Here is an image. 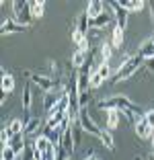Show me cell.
Instances as JSON below:
<instances>
[{
  "label": "cell",
  "instance_id": "4dcf8cb0",
  "mask_svg": "<svg viewBox=\"0 0 154 160\" xmlns=\"http://www.w3.org/2000/svg\"><path fill=\"white\" fill-rule=\"evenodd\" d=\"M136 160H142V158H136Z\"/></svg>",
  "mask_w": 154,
  "mask_h": 160
},
{
  "label": "cell",
  "instance_id": "6da1fadb",
  "mask_svg": "<svg viewBox=\"0 0 154 160\" xmlns=\"http://www.w3.org/2000/svg\"><path fill=\"white\" fill-rule=\"evenodd\" d=\"M142 62H144V58H140L138 53L136 56H131L130 60H126L121 64V66L117 68V72H115V76H111V82L113 84H117V82H123V80H130L131 76L136 74V72L142 68Z\"/></svg>",
  "mask_w": 154,
  "mask_h": 160
},
{
  "label": "cell",
  "instance_id": "4fadbf2b",
  "mask_svg": "<svg viewBox=\"0 0 154 160\" xmlns=\"http://www.w3.org/2000/svg\"><path fill=\"white\" fill-rule=\"evenodd\" d=\"M138 56H140V58H144L146 62H148V60H152V58H154V41H152V39H148V41H144V43H142V45H140V49H138Z\"/></svg>",
  "mask_w": 154,
  "mask_h": 160
},
{
  "label": "cell",
  "instance_id": "83f0119b",
  "mask_svg": "<svg viewBox=\"0 0 154 160\" xmlns=\"http://www.w3.org/2000/svg\"><path fill=\"white\" fill-rule=\"evenodd\" d=\"M146 68H148V72H150V74H154V58L146 62Z\"/></svg>",
  "mask_w": 154,
  "mask_h": 160
},
{
  "label": "cell",
  "instance_id": "f546056e",
  "mask_svg": "<svg viewBox=\"0 0 154 160\" xmlns=\"http://www.w3.org/2000/svg\"><path fill=\"white\" fill-rule=\"evenodd\" d=\"M68 160H74V158H72V156H68Z\"/></svg>",
  "mask_w": 154,
  "mask_h": 160
},
{
  "label": "cell",
  "instance_id": "7a4b0ae2",
  "mask_svg": "<svg viewBox=\"0 0 154 160\" xmlns=\"http://www.w3.org/2000/svg\"><path fill=\"white\" fill-rule=\"evenodd\" d=\"M13 10H14V17L13 19L17 21V23L21 25H31V21L35 19L31 12V2H27V0H17V2H13Z\"/></svg>",
  "mask_w": 154,
  "mask_h": 160
},
{
  "label": "cell",
  "instance_id": "8992f818",
  "mask_svg": "<svg viewBox=\"0 0 154 160\" xmlns=\"http://www.w3.org/2000/svg\"><path fill=\"white\" fill-rule=\"evenodd\" d=\"M74 148H76V136H74V129L70 127V129H66V133L62 136V150L68 156H72Z\"/></svg>",
  "mask_w": 154,
  "mask_h": 160
},
{
  "label": "cell",
  "instance_id": "484cf974",
  "mask_svg": "<svg viewBox=\"0 0 154 160\" xmlns=\"http://www.w3.org/2000/svg\"><path fill=\"white\" fill-rule=\"evenodd\" d=\"M144 119H146V123H148V125L154 129V109H148V111H146Z\"/></svg>",
  "mask_w": 154,
  "mask_h": 160
},
{
  "label": "cell",
  "instance_id": "9a60e30c",
  "mask_svg": "<svg viewBox=\"0 0 154 160\" xmlns=\"http://www.w3.org/2000/svg\"><path fill=\"white\" fill-rule=\"evenodd\" d=\"M123 37H126V31H123V29H119V27H113L109 41H111V45L115 47V49H119V47L123 45Z\"/></svg>",
  "mask_w": 154,
  "mask_h": 160
},
{
  "label": "cell",
  "instance_id": "ba28073f",
  "mask_svg": "<svg viewBox=\"0 0 154 160\" xmlns=\"http://www.w3.org/2000/svg\"><path fill=\"white\" fill-rule=\"evenodd\" d=\"M103 12H105V2H103V0H90L89 6H86V14L90 17V21L101 17Z\"/></svg>",
  "mask_w": 154,
  "mask_h": 160
},
{
  "label": "cell",
  "instance_id": "d6986e66",
  "mask_svg": "<svg viewBox=\"0 0 154 160\" xmlns=\"http://www.w3.org/2000/svg\"><path fill=\"white\" fill-rule=\"evenodd\" d=\"M99 140L103 142V146L107 148V150H115V142H113V136H111L109 129H103L101 136H99Z\"/></svg>",
  "mask_w": 154,
  "mask_h": 160
},
{
  "label": "cell",
  "instance_id": "3957f363",
  "mask_svg": "<svg viewBox=\"0 0 154 160\" xmlns=\"http://www.w3.org/2000/svg\"><path fill=\"white\" fill-rule=\"evenodd\" d=\"M78 123H80V129H84L86 133H90V136H101V127L97 125V121H95L93 117L89 115V111L86 109H80V117H78Z\"/></svg>",
  "mask_w": 154,
  "mask_h": 160
},
{
  "label": "cell",
  "instance_id": "7402d4cb",
  "mask_svg": "<svg viewBox=\"0 0 154 160\" xmlns=\"http://www.w3.org/2000/svg\"><path fill=\"white\" fill-rule=\"evenodd\" d=\"M33 146H35V150H39V152H45V150H49V148H51V142L47 140L45 136H39L37 140L33 142Z\"/></svg>",
  "mask_w": 154,
  "mask_h": 160
},
{
  "label": "cell",
  "instance_id": "ac0fdd59",
  "mask_svg": "<svg viewBox=\"0 0 154 160\" xmlns=\"http://www.w3.org/2000/svg\"><path fill=\"white\" fill-rule=\"evenodd\" d=\"M84 64H86V53H82V52L76 49L74 56H72V68H74V70H82Z\"/></svg>",
  "mask_w": 154,
  "mask_h": 160
},
{
  "label": "cell",
  "instance_id": "5bb4252c",
  "mask_svg": "<svg viewBox=\"0 0 154 160\" xmlns=\"http://www.w3.org/2000/svg\"><path fill=\"white\" fill-rule=\"evenodd\" d=\"M0 88H2V92H8V94L13 92V90H14V76L2 70V80H0Z\"/></svg>",
  "mask_w": 154,
  "mask_h": 160
},
{
  "label": "cell",
  "instance_id": "2e32d148",
  "mask_svg": "<svg viewBox=\"0 0 154 160\" xmlns=\"http://www.w3.org/2000/svg\"><path fill=\"white\" fill-rule=\"evenodd\" d=\"M39 127H41V119H39V117H31L27 123H25V136H33V133H37Z\"/></svg>",
  "mask_w": 154,
  "mask_h": 160
},
{
  "label": "cell",
  "instance_id": "9c48e42d",
  "mask_svg": "<svg viewBox=\"0 0 154 160\" xmlns=\"http://www.w3.org/2000/svg\"><path fill=\"white\" fill-rule=\"evenodd\" d=\"M76 31H80L82 35H89V31H90V17L86 14V10L84 12H80L78 14V19H76Z\"/></svg>",
  "mask_w": 154,
  "mask_h": 160
},
{
  "label": "cell",
  "instance_id": "7c38bea8",
  "mask_svg": "<svg viewBox=\"0 0 154 160\" xmlns=\"http://www.w3.org/2000/svg\"><path fill=\"white\" fill-rule=\"evenodd\" d=\"M6 129H8V133H10V136H19V133H25V121H21V119H17V117H14V119H10V121L8 123H6Z\"/></svg>",
  "mask_w": 154,
  "mask_h": 160
},
{
  "label": "cell",
  "instance_id": "cb8c5ba5",
  "mask_svg": "<svg viewBox=\"0 0 154 160\" xmlns=\"http://www.w3.org/2000/svg\"><path fill=\"white\" fill-rule=\"evenodd\" d=\"M17 158H19V156H17V152H14L10 146L2 148V160H17Z\"/></svg>",
  "mask_w": 154,
  "mask_h": 160
},
{
  "label": "cell",
  "instance_id": "ffe728a7",
  "mask_svg": "<svg viewBox=\"0 0 154 160\" xmlns=\"http://www.w3.org/2000/svg\"><path fill=\"white\" fill-rule=\"evenodd\" d=\"M45 2L43 0H33L31 2V12H33V17L35 19H39V17H43V12H45Z\"/></svg>",
  "mask_w": 154,
  "mask_h": 160
},
{
  "label": "cell",
  "instance_id": "4316f807",
  "mask_svg": "<svg viewBox=\"0 0 154 160\" xmlns=\"http://www.w3.org/2000/svg\"><path fill=\"white\" fill-rule=\"evenodd\" d=\"M84 37H86V35H82V33H80V31H76V29H74V31H72V39H74V43H76V45H78V43L82 41Z\"/></svg>",
  "mask_w": 154,
  "mask_h": 160
},
{
  "label": "cell",
  "instance_id": "8fae6325",
  "mask_svg": "<svg viewBox=\"0 0 154 160\" xmlns=\"http://www.w3.org/2000/svg\"><path fill=\"white\" fill-rule=\"evenodd\" d=\"M31 103H33V94H31V84H25V88H23V111H25V115H27V119H25V123L29 121V109H31Z\"/></svg>",
  "mask_w": 154,
  "mask_h": 160
},
{
  "label": "cell",
  "instance_id": "52a82bcc",
  "mask_svg": "<svg viewBox=\"0 0 154 160\" xmlns=\"http://www.w3.org/2000/svg\"><path fill=\"white\" fill-rule=\"evenodd\" d=\"M134 129H136V136L140 138V140H152L154 138V129L146 123V119H140L134 125Z\"/></svg>",
  "mask_w": 154,
  "mask_h": 160
},
{
  "label": "cell",
  "instance_id": "e0dca14e",
  "mask_svg": "<svg viewBox=\"0 0 154 160\" xmlns=\"http://www.w3.org/2000/svg\"><path fill=\"white\" fill-rule=\"evenodd\" d=\"M117 125H119V111H115V109H111V111H107V129L109 132H113V129H117Z\"/></svg>",
  "mask_w": 154,
  "mask_h": 160
},
{
  "label": "cell",
  "instance_id": "1f68e13d",
  "mask_svg": "<svg viewBox=\"0 0 154 160\" xmlns=\"http://www.w3.org/2000/svg\"><path fill=\"white\" fill-rule=\"evenodd\" d=\"M152 41H154V37H152Z\"/></svg>",
  "mask_w": 154,
  "mask_h": 160
},
{
  "label": "cell",
  "instance_id": "277c9868",
  "mask_svg": "<svg viewBox=\"0 0 154 160\" xmlns=\"http://www.w3.org/2000/svg\"><path fill=\"white\" fill-rule=\"evenodd\" d=\"M111 6H113V17H115L117 27L126 31L127 21H130V12H127V10L121 6V2H119V0H113V2H111Z\"/></svg>",
  "mask_w": 154,
  "mask_h": 160
},
{
  "label": "cell",
  "instance_id": "d4e9b609",
  "mask_svg": "<svg viewBox=\"0 0 154 160\" xmlns=\"http://www.w3.org/2000/svg\"><path fill=\"white\" fill-rule=\"evenodd\" d=\"M33 150H35V148H33V142H31V148L27 146V148H25V152L19 156V158L21 160H33Z\"/></svg>",
  "mask_w": 154,
  "mask_h": 160
},
{
  "label": "cell",
  "instance_id": "30bf717a",
  "mask_svg": "<svg viewBox=\"0 0 154 160\" xmlns=\"http://www.w3.org/2000/svg\"><path fill=\"white\" fill-rule=\"evenodd\" d=\"M119 2H121V6L127 12H142V10L148 6L144 0H119Z\"/></svg>",
  "mask_w": 154,
  "mask_h": 160
},
{
  "label": "cell",
  "instance_id": "44dd1931",
  "mask_svg": "<svg viewBox=\"0 0 154 160\" xmlns=\"http://www.w3.org/2000/svg\"><path fill=\"white\" fill-rule=\"evenodd\" d=\"M113 52H115V47L111 45V41H109V39L101 43V56H103V60H105V62H109L113 58Z\"/></svg>",
  "mask_w": 154,
  "mask_h": 160
},
{
  "label": "cell",
  "instance_id": "f1b7e54d",
  "mask_svg": "<svg viewBox=\"0 0 154 160\" xmlns=\"http://www.w3.org/2000/svg\"><path fill=\"white\" fill-rule=\"evenodd\" d=\"M148 6L152 8V10H150V14H152V27H154V2H148Z\"/></svg>",
  "mask_w": 154,
  "mask_h": 160
},
{
  "label": "cell",
  "instance_id": "5b68a950",
  "mask_svg": "<svg viewBox=\"0 0 154 160\" xmlns=\"http://www.w3.org/2000/svg\"><path fill=\"white\" fill-rule=\"evenodd\" d=\"M29 29L25 27V25L17 23L14 19H4L2 21V25H0V33L2 35H8V33H27Z\"/></svg>",
  "mask_w": 154,
  "mask_h": 160
},
{
  "label": "cell",
  "instance_id": "603a6c76",
  "mask_svg": "<svg viewBox=\"0 0 154 160\" xmlns=\"http://www.w3.org/2000/svg\"><path fill=\"white\" fill-rule=\"evenodd\" d=\"M97 74L101 76L103 80H111V66H109V62H103L101 66H99V70H97Z\"/></svg>",
  "mask_w": 154,
  "mask_h": 160
}]
</instances>
